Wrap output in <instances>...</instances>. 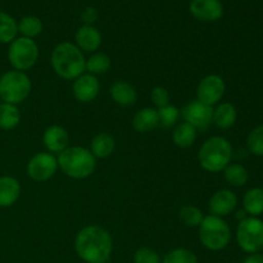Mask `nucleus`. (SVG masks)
<instances>
[{
    "label": "nucleus",
    "instance_id": "5",
    "mask_svg": "<svg viewBox=\"0 0 263 263\" xmlns=\"http://www.w3.org/2000/svg\"><path fill=\"white\" fill-rule=\"evenodd\" d=\"M199 240L208 251L218 252L225 249L231 240V230L228 222L217 216H204L199 225Z\"/></svg>",
    "mask_w": 263,
    "mask_h": 263
},
{
    "label": "nucleus",
    "instance_id": "24",
    "mask_svg": "<svg viewBox=\"0 0 263 263\" xmlns=\"http://www.w3.org/2000/svg\"><path fill=\"white\" fill-rule=\"evenodd\" d=\"M21 121L20 110L15 105L9 103H0V128L3 130H13L18 126Z\"/></svg>",
    "mask_w": 263,
    "mask_h": 263
},
{
    "label": "nucleus",
    "instance_id": "31",
    "mask_svg": "<svg viewBox=\"0 0 263 263\" xmlns=\"http://www.w3.org/2000/svg\"><path fill=\"white\" fill-rule=\"evenodd\" d=\"M162 263H198V258L189 249L176 248L164 256Z\"/></svg>",
    "mask_w": 263,
    "mask_h": 263
},
{
    "label": "nucleus",
    "instance_id": "9",
    "mask_svg": "<svg viewBox=\"0 0 263 263\" xmlns=\"http://www.w3.org/2000/svg\"><path fill=\"white\" fill-rule=\"evenodd\" d=\"M58 170V161L49 152H40L35 154L27 163V175L37 182L48 181L55 175Z\"/></svg>",
    "mask_w": 263,
    "mask_h": 263
},
{
    "label": "nucleus",
    "instance_id": "4",
    "mask_svg": "<svg viewBox=\"0 0 263 263\" xmlns=\"http://www.w3.org/2000/svg\"><path fill=\"white\" fill-rule=\"evenodd\" d=\"M233 146L222 136H212L200 146L198 159L203 170L208 172L223 171L230 164Z\"/></svg>",
    "mask_w": 263,
    "mask_h": 263
},
{
    "label": "nucleus",
    "instance_id": "12",
    "mask_svg": "<svg viewBox=\"0 0 263 263\" xmlns=\"http://www.w3.org/2000/svg\"><path fill=\"white\" fill-rule=\"evenodd\" d=\"M190 14L202 22H217L223 15V5L220 0H192Z\"/></svg>",
    "mask_w": 263,
    "mask_h": 263
},
{
    "label": "nucleus",
    "instance_id": "22",
    "mask_svg": "<svg viewBox=\"0 0 263 263\" xmlns=\"http://www.w3.org/2000/svg\"><path fill=\"white\" fill-rule=\"evenodd\" d=\"M197 134V128L193 127L187 122H181L175 127L174 133H172V140H174L175 145L179 148H189L194 144Z\"/></svg>",
    "mask_w": 263,
    "mask_h": 263
},
{
    "label": "nucleus",
    "instance_id": "16",
    "mask_svg": "<svg viewBox=\"0 0 263 263\" xmlns=\"http://www.w3.org/2000/svg\"><path fill=\"white\" fill-rule=\"evenodd\" d=\"M76 45L80 50L95 51L102 45V35L94 26H81L76 31Z\"/></svg>",
    "mask_w": 263,
    "mask_h": 263
},
{
    "label": "nucleus",
    "instance_id": "29",
    "mask_svg": "<svg viewBox=\"0 0 263 263\" xmlns=\"http://www.w3.org/2000/svg\"><path fill=\"white\" fill-rule=\"evenodd\" d=\"M180 220L187 226V228H199V225L202 223L203 218V212L198 207L192 204H186L180 210Z\"/></svg>",
    "mask_w": 263,
    "mask_h": 263
},
{
    "label": "nucleus",
    "instance_id": "6",
    "mask_svg": "<svg viewBox=\"0 0 263 263\" xmlns=\"http://www.w3.org/2000/svg\"><path fill=\"white\" fill-rule=\"evenodd\" d=\"M31 92V80L25 72L8 71L0 77V99L17 105L25 102Z\"/></svg>",
    "mask_w": 263,
    "mask_h": 263
},
{
    "label": "nucleus",
    "instance_id": "32",
    "mask_svg": "<svg viewBox=\"0 0 263 263\" xmlns=\"http://www.w3.org/2000/svg\"><path fill=\"white\" fill-rule=\"evenodd\" d=\"M247 145L252 154L263 157V125L257 126L249 133L247 138Z\"/></svg>",
    "mask_w": 263,
    "mask_h": 263
},
{
    "label": "nucleus",
    "instance_id": "10",
    "mask_svg": "<svg viewBox=\"0 0 263 263\" xmlns=\"http://www.w3.org/2000/svg\"><path fill=\"white\" fill-rule=\"evenodd\" d=\"M184 122H187L197 131H204L211 126L213 120V107L204 104L199 100H192L181 110Z\"/></svg>",
    "mask_w": 263,
    "mask_h": 263
},
{
    "label": "nucleus",
    "instance_id": "27",
    "mask_svg": "<svg viewBox=\"0 0 263 263\" xmlns=\"http://www.w3.org/2000/svg\"><path fill=\"white\" fill-rule=\"evenodd\" d=\"M223 176H225V180L229 182V185L235 187H240L246 185L249 179V174L246 167L236 163L229 164L223 170Z\"/></svg>",
    "mask_w": 263,
    "mask_h": 263
},
{
    "label": "nucleus",
    "instance_id": "20",
    "mask_svg": "<svg viewBox=\"0 0 263 263\" xmlns=\"http://www.w3.org/2000/svg\"><path fill=\"white\" fill-rule=\"evenodd\" d=\"M236 117H238V112L231 103H221L216 109H213L212 122L221 130H226L234 126V123L236 122Z\"/></svg>",
    "mask_w": 263,
    "mask_h": 263
},
{
    "label": "nucleus",
    "instance_id": "28",
    "mask_svg": "<svg viewBox=\"0 0 263 263\" xmlns=\"http://www.w3.org/2000/svg\"><path fill=\"white\" fill-rule=\"evenodd\" d=\"M43 22L35 15H26L18 22V32L22 33L23 37H37L43 32Z\"/></svg>",
    "mask_w": 263,
    "mask_h": 263
},
{
    "label": "nucleus",
    "instance_id": "11",
    "mask_svg": "<svg viewBox=\"0 0 263 263\" xmlns=\"http://www.w3.org/2000/svg\"><path fill=\"white\" fill-rule=\"evenodd\" d=\"M225 89L226 85L222 77L218 76V74H208L204 79L200 80V82L198 84V100L213 107L223 98Z\"/></svg>",
    "mask_w": 263,
    "mask_h": 263
},
{
    "label": "nucleus",
    "instance_id": "35",
    "mask_svg": "<svg viewBox=\"0 0 263 263\" xmlns=\"http://www.w3.org/2000/svg\"><path fill=\"white\" fill-rule=\"evenodd\" d=\"M80 17H81V21L84 22L85 26H92V23L98 18V10L94 7H86L81 12Z\"/></svg>",
    "mask_w": 263,
    "mask_h": 263
},
{
    "label": "nucleus",
    "instance_id": "2",
    "mask_svg": "<svg viewBox=\"0 0 263 263\" xmlns=\"http://www.w3.org/2000/svg\"><path fill=\"white\" fill-rule=\"evenodd\" d=\"M85 62L82 51L76 44L61 43L51 51V66L54 72L64 80H76L85 72Z\"/></svg>",
    "mask_w": 263,
    "mask_h": 263
},
{
    "label": "nucleus",
    "instance_id": "33",
    "mask_svg": "<svg viewBox=\"0 0 263 263\" xmlns=\"http://www.w3.org/2000/svg\"><path fill=\"white\" fill-rule=\"evenodd\" d=\"M134 263H162V259L153 249L139 248L134 254Z\"/></svg>",
    "mask_w": 263,
    "mask_h": 263
},
{
    "label": "nucleus",
    "instance_id": "17",
    "mask_svg": "<svg viewBox=\"0 0 263 263\" xmlns=\"http://www.w3.org/2000/svg\"><path fill=\"white\" fill-rule=\"evenodd\" d=\"M110 97L121 107H131L138 100L135 87L126 81H115L110 86Z\"/></svg>",
    "mask_w": 263,
    "mask_h": 263
},
{
    "label": "nucleus",
    "instance_id": "1",
    "mask_svg": "<svg viewBox=\"0 0 263 263\" xmlns=\"http://www.w3.org/2000/svg\"><path fill=\"white\" fill-rule=\"evenodd\" d=\"M74 249L86 263H107L112 256L113 240L105 229L98 225L85 226L74 240Z\"/></svg>",
    "mask_w": 263,
    "mask_h": 263
},
{
    "label": "nucleus",
    "instance_id": "25",
    "mask_svg": "<svg viewBox=\"0 0 263 263\" xmlns=\"http://www.w3.org/2000/svg\"><path fill=\"white\" fill-rule=\"evenodd\" d=\"M18 33V23L5 12H0V44H10Z\"/></svg>",
    "mask_w": 263,
    "mask_h": 263
},
{
    "label": "nucleus",
    "instance_id": "13",
    "mask_svg": "<svg viewBox=\"0 0 263 263\" xmlns=\"http://www.w3.org/2000/svg\"><path fill=\"white\" fill-rule=\"evenodd\" d=\"M73 95L80 103H90L97 99L100 91V84L97 76L90 73H82L73 82Z\"/></svg>",
    "mask_w": 263,
    "mask_h": 263
},
{
    "label": "nucleus",
    "instance_id": "26",
    "mask_svg": "<svg viewBox=\"0 0 263 263\" xmlns=\"http://www.w3.org/2000/svg\"><path fill=\"white\" fill-rule=\"evenodd\" d=\"M110 68V58L104 53H95L85 62V71L90 74H103Z\"/></svg>",
    "mask_w": 263,
    "mask_h": 263
},
{
    "label": "nucleus",
    "instance_id": "14",
    "mask_svg": "<svg viewBox=\"0 0 263 263\" xmlns=\"http://www.w3.org/2000/svg\"><path fill=\"white\" fill-rule=\"evenodd\" d=\"M236 204H238L236 195L231 190L221 189L212 195L208 208H210L211 215L217 216V217H225L234 212Z\"/></svg>",
    "mask_w": 263,
    "mask_h": 263
},
{
    "label": "nucleus",
    "instance_id": "7",
    "mask_svg": "<svg viewBox=\"0 0 263 263\" xmlns=\"http://www.w3.org/2000/svg\"><path fill=\"white\" fill-rule=\"evenodd\" d=\"M39 59V46L32 39L15 37L8 49V61L15 71L32 68Z\"/></svg>",
    "mask_w": 263,
    "mask_h": 263
},
{
    "label": "nucleus",
    "instance_id": "21",
    "mask_svg": "<svg viewBox=\"0 0 263 263\" xmlns=\"http://www.w3.org/2000/svg\"><path fill=\"white\" fill-rule=\"evenodd\" d=\"M116 146L115 138L108 133H100L91 140L90 152L95 158H107L113 153Z\"/></svg>",
    "mask_w": 263,
    "mask_h": 263
},
{
    "label": "nucleus",
    "instance_id": "3",
    "mask_svg": "<svg viewBox=\"0 0 263 263\" xmlns=\"http://www.w3.org/2000/svg\"><path fill=\"white\" fill-rule=\"evenodd\" d=\"M58 167L71 179H86L95 171L97 161L89 149L84 146H68L59 153Z\"/></svg>",
    "mask_w": 263,
    "mask_h": 263
},
{
    "label": "nucleus",
    "instance_id": "19",
    "mask_svg": "<svg viewBox=\"0 0 263 263\" xmlns=\"http://www.w3.org/2000/svg\"><path fill=\"white\" fill-rule=\"evenodd\" d=\"M133 126L138 133L145 134L159 126L158 112L153 108H143L134 116Z\"/></svg>",
    "mask_w": 263,
    "mask_h": 263
},
{
    "label": "nucleus",
    "instance_id": "23",
    "mask_svg": "<svg viewBox=\"0 0 263 263\" xmlns=\"http://www.w3.org/2000/svg\"><path fill=\"white\" fill-rule=\"evenodd\" d=\"M243 207L246 213L251 215L252 217L263 213V189L261 187H253L248 190L243 198Z\"/></svg>",
    "mask_w": 263,
    "mask_h": 263
},
{
    "label": "nucleus",
    "instance_id": "18",
    "mask_svg": "<svg viewBox=\"0 0 263 263\" xmlns=\"http://www.w3.org/2000/svg\"><path fill=\"white\" fill-rule=\"evenodd\" d=\"M21 195V185L12 176L0 177V208L12 207Z\"/></svg>",
    "mask_w": 263,
    "mask_h": 263
},
{
    "label": "nucleus",
    "instance_id": "15",
    "mask_svg": "<svg viewBox=\"0 0 263 263\" xmlns=\"http://www.w3.org/2000/svg\"><path fill=\"white\" fill-rule=\"evenodd\" d=\"M43 141L49 153H62L64 149L68 148L69 135L62 126H50L45 130Z\"/></svg>",
    "mask_w": 263,
    "mask_h": 263
},
{
    "label": "nucleus",
    "instance_id": "8",
    "mask_svg": "<svg viewBox=\"0 0 263 263\" xmlns=\"http://www.w3.org/2000/svg\"><path fill=\"white\" fill-rule=\"evenodd\" d=\"M236 241L246 253H259L263 249V221L257 217H246L236 230Z\"/></svg>",
    "mask_w": 263,
    "mask_h": 263
},
{
    "label": "nucleus",
    "instance_id": "30",
    "mask_svg": "<svg viewBox=\"0 0 263 263\" xmlns=\"http://www.w3.org/2000/svg\"><path fill=\"white\" fill-rule=\"evenodd\" d=\"M158 120H159V126L163 128H171L172 126H175L179 121L180 116V109L175 105H166V107L159 108L158 110Z\"/></svg>",
    "mask_w": 263,
    "mask_h": 263
},
{
    "label": "nucleus",
    "instance_id": "36",
    "mask_svg": "<svg viewBox=\"0 0 263 263\" xmlns=\"http://www.w3.org/2000/svg\"><path fill=\"white\" fill-rule=\"evenodd\" d=\"M243 263H263V254L262 253H254L247 257Z\"/></svg>",
    "mask_w": 263,
    "mask_h": 263
},
{
    "label": "nucleus",
    "instance_id": "34",
    "mask_svg": "<svg viewBox=\"0 0 263 263\" xmlns=\"http://www.w3.org/2000/svg\"><path fill=\"white\" fill-rule=\"evenodd\" d=\"M152 102L154 103V105H157L158 108L166 107L170 104V94L164 87L157 86L152 90L151 92Z\"/></svg>",
    "mask_w": 263,
    "mask_h": 263
}]
</instances>
